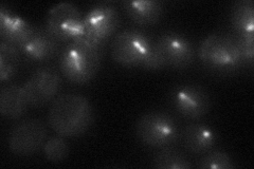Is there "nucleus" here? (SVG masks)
Segmentation results:
<instances>
[{"label": "nucleus", "mask_w": 254, "mask_h": 169, "mask_svg": "<svg viewBox=\"0 0 254 169\" xmlns=\"http://www.w3.org/2000/svg\"><path fill=\"white\" fill-rule=\"evenodd\" d=\"M48 122L59 135L65 138L79 136L88 131L94 122L93 107L81 94H62L53 100Z\"/></svg>", "instance_id": "obj_1"}, {"label": "nucleus", "mask_w": 254, "mask_h": 169, "mask_svg": "<svg viewBox=\"0 0 254 169\" xmlns=\"http://www.w3.org/2000/svg\"><path fill=\"white\" fill-rule=\"evenodd\" d=\"M20 51L16 46L0 43V80L6 82L12 79L18 70Z\"/></svg>", "instance_id": "obj_18"}, {"label": "nucleus", "mask_w": 254, "mask_h": 169, "mask_svg": "<svg viewBox=\"0 0 254 169\" xmlns=\"http://www.w3.org/2000/svg\"><path fill=\"white\" fill-rule=\"evenodd\" d=\"M141 67L145 70L150 71H156V70H161L166 68L165 61L163 59V56L159 50V48L154 40L152 47H150V50L147 53L145 59L143 60Z\"/></svg>", "instance_id": "obj_22"}, {"label": "nucleus", "mask_w": 254, "mask_h": 169, "mask_svg": "<svg viewBox=\"0 0 254 169\" xmlns=\"http://www.w3.org/2000/svg\"><path fill=\"white\" fill-rule=\"evenodd\" d=\"M105 45L85 35L70 42L61 53L60 68L70 83L84 85L94 78L100 70Z\"/></svg>", "instance_id": "obj_2"}, {"label": "nucleus", "mask_w": 254, "mask_h": 169, "mask_svg": "<svg viewBox=\"0 0 254 169\" xmlns=\"http://www.w3.org/2000/svg\"><path fill=\"white\" fill-rule=\"evenodd\" d=\"M235 38L243 62L252 66L254 57V35H236Z\"/></svg>", "instance_id": "obj_23"}, {"label": "nucleus", "mask_w": 254, "mask_h": 169, "mask_svg": "<svg viewBox=\"0 0 254 169\" xmlns=\"http://www.w3.org/2000/svg\"><path fill=\"white\" fill-rule=\"evenodd\" d=\"M121 6L128 18L138 26H153L161 19L163 3L158 0H126Z\"/></svg>", "instance_id": "obj_15"}, {"label": "nucleus", "mask_w": 254, "mask_h": 169, "mask_svg": "<svg viewBox=\"0 0 254 169\" xmlns=\"http://www.w3.org/2000/svg\"><path fill=\"white\" fill-rule=\"evenodd\" d=\"M166 67L182 70L192 65L195 58V49L190 40L184 34L169 31L156 40Z\"/></svg>", "instance_id": "obj_11"}, {"label": "nucleus", "mask_w": 254, "mask_h": 169, "mask_svg": "<svg viewBox=\"0 0 254 169\" xmlns=\"http://www.w3.org/2000/svg\"><path fill=\"white\" fill-rule=\"evenodd\" d=\"M198 167L204 169H233L234 161L231 156L222 150H210L198 162Z\"/></svg>", "instance_id": "obj_20"}, {"label": "nucleus", "mask_w": 254, "mask_h": 169, "mask_svg": "<svg viewBox=\"0 0 254 169\" xmlns=\"http://www.w3.org/2000/svg\"><path fill=\"white\" fill-rule=\"evenodd\" d=\"M153 166L161 169H189L193 167L184 154L172 148H164L157 152L153 159Z\"/></svg>", "instance_id": "obj_19"}, {"label": "nucleus", "mask_w": 254, "mask_h": 169, "mask_svg": "<svg viewBox=\"0 0 254 169\" xmlns=\"http://www.w3.org/2000/svg\"><path fill=\"white\" fill-rule=\"evenodd\" d=\"M44 155L50 162L59 163L65 160L69 154V146L64 136H53L44 145Z\"/></svg>", "instance_id": "obj_21"}, {"label": "nucleus", "mask_w": 254, "mask_h": 169, "mask_svg": "<svg viewBox=\"0 0 254 169\" xmlns=\"http://www.w3.org/2000/svg\"><path fill=\"white\" fill-rule=\"evenodd\" d=\"M138 140L150 148H171L180 139L179 125L173 115L164 111H149L136 124Z\"/></svg>", "instance_id": "obj_4"}, {"label": "nucleus", "mask_w": 254, "mask_h": 169, "mask_svg": "<svg viewBox=\"0 0 254 169\" xmlns=\"http://www.w3.org/2000/svg\"><path fill=\"white\" fill-rule=\"evenodd\" d=\"M171 103L179 114L190 119L204 116L212 105L209 92L195 84L177 86L171 93Z\"/></svg>", "instance_id": "obj_10"}, {"label": "nucleus", "mask_w": 254, "mask_h": 169, "mask_svg": "<svg viewBox=\"0 0 254 169\" xmlns=\"http://www.w3.org/2000/svg\"><path fill=\"white\" fill-rule=\"evenodd\" d=\"M230 21L236 35H253L254 4L252 0L236 1L230 11Z\"/></svg>", "instance_id": "obj_17"}, {"label": "nucleus", "mask_w": 254, "mask_h": 169, "mask_svg": "<svg viewBox=\"0 0 254 169\" xmlns=\"http://www.w3.org/2000/svg\"><path fill=\"white\" fill-rule=\"evenodd\" d=\"M180 139L186 150L193 155H202L215 146L218 135L209 125L194 123L184 128L180 133Z\"/></svg>", "instance_id": "obj_13"}, {"label": "nucleus", "mask_w": 254, "mask_h": 169, "mask_svg": "<svg viewBox=\"0 0 254 169\" xmlns=\"http://www.w3.org/2000/svg\"><path fill=\"white\" fill-rule=\"evenodd\" d=\"M202 65L215 74L228 75L243 65L236 38L226 33H212L206 36L198 49Z\"/></svg>", "instance_id": "obj_3"}, {"label": "nucleus", "mask_w": 254, "mask_h": 169, "mask_svg": "<svg viewBox=\"0 0 254 169\" xmlns=\"http://www.w3.org/2000/svg\"><path fill=\"white\" fill-rule=\"evenodd\" d=\"M84 16L70 2L53 5L46 16L45 28L59 42H72L84 34Z\"/></svg>", "instance_id": "obj_6"}, {"label": "nucleus", "mask_w": 254, "mask_h": 169, "mask_svg": "<svg viewBox=\"0 0 254 169\" xmlns=\"http://www.w3.org/2000/svg\"><path fill=\"white\" fill-rule=\"evenodd\" d=\"M153 45L150 37L138 29H126L111 43V57L123 67H141Z\"/></svg>", "instance_id": "obj_5"}, {"label": "nucleus", "mask_w": 254, "mask_h": 169, "mask_svg": "<svg viewBox=\"0 0 254 169\" xmlns=\"http://www.w3.org/2000/svg\"><path fill=\"white\" fill-rule=\"evenodd\" d=\"M47 127L37 118H27L16 124L9 133V148L16 156L34 155L46 143Z\"/></svg>", "instance_id": "obj_7"}, {"label": "nucleus", "mask_w": 254, "mask_h": 169, "mask_svg": "<svg viewBox=\"0 0 254 169\" xmlns=\"http://www.w3.org/2000/svg\"><path fill=\"white\" fill-rule=\"evenodd\" d=\"M33 31L34 27L26 19L3 5L0 6V37L2 42L12 44L19 49Z\"/></svg>", "instance_id": "obj_14"}, {"label": "nucleus", "mask_w": 254, "mask_h": 169, "mask_svg": "<svg viewBox=\"0 0 254 169\" xmlns=\"http://www.w3.org/2000/svg\"><path fill=\"white\" fill-rule=\"evenodd\" d=\"M84 34L94 42L104 44L120 27V14L111 2H100L84 16Z\"/></svg>", "instance_id": "obj_8"}, {"label": "nucleus", "mask_w": 254, "mask_h": 169, "mask_svg": "<svg viewBox=\"0 0 254 169\" xmlns=\"http://www.w3.org/2000/svg\"><path fill=\"white\" fill-rule=\"evenodd\" d=\"M59 40L53 37L46 28H35L25 43L19 48L20 53L34 61H47L59 53Z\"/></svg>", "instance_id": "obj_12"}, {"label": "nucleus", "mask_w": 254, "mask_h": 169, "mask_svg": "<svg viewBox=\"0 0 254 169\" xmlns=\"http://www.w3.org/2000/svg\"><path fill=\"white\" fill-rule=\"evenodd\" d=\"M29 107L22 86L9 85L0 90V114L4 118L18 119Z\"/></svg>", "instance_id": "obj_16"}, {"label": "nucleus", "mask_w": 254, "mask_h": 169, "mask_svg": "<svg viewBox=\"0 0 254 169\" xmlns=\"http://www.w3.org/2000/svg\"><path fill=\"white\" fill-rule=\"evenodd\" d=\"M62 79L59 72L51 67L36 69L22 85L30 107H43L53 102L61 89Z\"/></svg>", "instance_id": "obj_9"}]
</instances>
